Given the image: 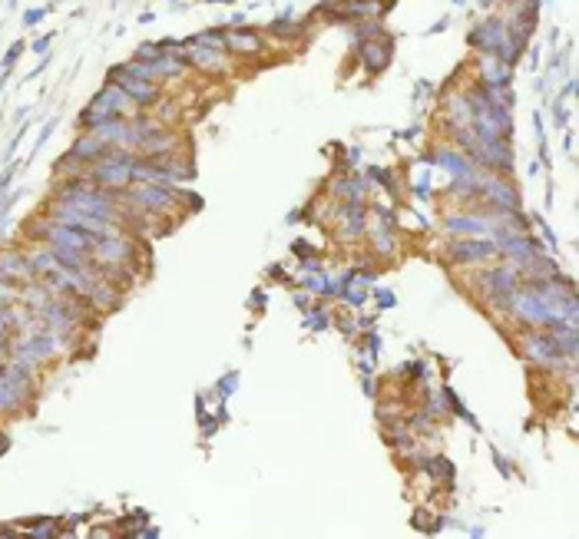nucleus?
<instances>
[{
    "mask_svg": "<svg viewBox=\"0 0 579 539\" xmlns=\"http://www.w3.org/2000/svg\"><path fill=\"white\" fill-rule=\"evenodd\" d=\"M387 60H391V44H387V40H384V44H378V47H371V44L364 47V63H368V70H374V73H378V70H384V66H387Z\"/></svg>",
    "mask_w": 579,
    "mask_h": 539,
    "instance_id": "20",
    "label": "nucleus"
},
{
    "mask_svg": "<svg viewBox=\"0 0 579 539\" xmlns=\"http://www.w3.org/2000/svg\"><path fill=\"white\" fill-rule=\"evenodd\" d=\"M374 245L381 255H391L394 252V235H391V225H378L374 228Z\"/></svg>",
    "mask_w": 579,
    "mask_h": 539,
    "instance_id": "25",
    "label": "nucleus"
},
{
    "mask_svg": "<svg viewBox=\"0 0 579 539\" xmlns=\"http://www.w3.org/2000/svg\"><path fill=\"white\" fill-rule=\"evenodd\" d=\"M89 259H96L99 265H123V261L132 259V242L123 235H110V238H96V245L89 252Z\"/></svg>",
    "mask_w": 579,
    "mask_h": 539,
    "instance_id": "6",
    "label": "nucleus"
},
{
    "mask_svg": "<svg viewBox=\"0 0 579 539\" xmlns=\"http://www.w3.org/2000/svg\"><path fill=\"white\" fill-rule=\"evenodd\" d=\"M225 44H229L232 50H239V54H259V50H262V40L251 37V33H229Z\"/></svg>",
    "mask_w": 579,
    "mask_h": 539,
    "instance_id": "21",
    "label": "nucleus"
},
{
    "mask_svg": "<svg viewBox=\"0 0 579 539\" xmlns=\"http://www.w3.org/2000/svg\"><path fill=\"white\" fill-rule=\"evenodd\" d=\"M20 54H23V44H13L11 50H7V56H4V73H7V70L17 63V56H20Z\"/></svg>",
    "mask_w": 579,
    "mask_h": 539,
    "instance_id": "27",
    "label": "nucleus"
},
{
    "mask_svg": "<svg viewBox=\"0 0 579 539\" xmlns=\"http://www.w3.org/2000/svg\"><path fill=\"white\" fill-rule=\"evenodd\" d=\"M493 464H497V470H500L503 476H510V466H506V460H503L500 453H493Z\"/></svg>",
    "mask_w": 579,
    "mask_h": 539,
    "instance_id": "32",
    "label": "nucleus"
},
{
    "mask_svg": "<svg viewBox=\"0 0 579 539\" xmlns=\"http://www.w3.org/2000/svg\"><path fill=\"white\" fill-rule=\"evenodd\" d=\"M56 347H60V337L50 335V331L33 328L30 335L11 351V357L20 361V364H27V367H37V364H44V361H50V357L56 354Z\"/></svg>",
    "mask_w": 579,
    "mask_h": 539,
    "instance_id": "3",
    "label": "nucleus"
},
{
    "mask_svg": "<svg viewBox=\"0 0 579 539\" xmlns=\"http://www.w3.org/2000/svg\"><path fill=\"white\" fill-rule=\"evenodd\" d=\"M136 536H142V539H153V536H159V529H156V526H142V529H136Z\"/></svg>",
    "mask_w": 579,
    "mask_h": 539,
    "instance_id": "33",
    "label": "nucleus"
},
{
    "mask_svg": "<svg viewBox=\"0 0 579 539\" xmlns=\"http://www.w3.org/2000/svg\"><path fill=\"white\" fill-rule=\"evenodd\" d=\"M89 298L99 304V308H106V311H113V308H120V292L113 288V285H103V281H93V288H89Z\"/></svg>",
    "mask_w": 579,
    "mask_h": 539,
    "instance_id": "17",
    "label": "nucleus"
},
{
    "mask_svg": "<svg viewBox=\"0 0 579 539\" xmlns=\"http://www.w3.org/2000/svg\"><path fill=\"white\" fill-rule=\"evenodd\" d=\"M483 83L490 89H503L510 83V66L503 63V60H497V56H490V60L483 63Z\"/></svg>",
    "mask_w": 579,
    "mask_h": 539,
    "instance_id": "16",
    "label": "nucleus"
},
{
    "mask_svg": "<svg viewBox=\"0 0 579 539\" xmlns=\"http://www.w3.org/2000/svg\"><path fill=\"white\" fill-rule=\"evenodd\" d=\"M132 166H136L132 152L113 146L89 166V182H96L99 189H116L120 192V189H126L132 182Z\"/></svg>",
    "mask_w": 579,
    "mask_h": 539,
    "instance_id": "2",
    "label": "nucleus"
},
{
    "mask_svg": "<svg viewBox=\"0 0 579 539\" xmlns=\"http://www.w3.org/2000/svg\"><path fill=\"white\" fill-rule=\"evenodd\" d=\"M44 13H46V11H30V13H27V17H23V23H27V27H33V23H40V20H44Z\"/></svg>",
    "mask_w": 579,
    "mask_h": 539,
    "instance_id": "31",
    "label": "nucleus"
},
{
    "mask_svg": "<svg viewBox=\"0 0 579 539\" xmlns=\"http://www.w3.org/2000/svg\"><path fill=\"white\" fill-rule=\"evenodd\" d=\"M447 232H467V235H480V232H490V222H483V218H473V216H457V218H447Z\"/></svg>",
    "mask_w": 579,
    "mask_h": 539,
    "instance_id": "18",
    "label": "nucleus"
},
{
    "mask_svg": "<svg viewBox=\"0 0 579 539\" xmlns=\"http://www.w3.org/2000/svg\"><path fill=\"white\" fill-rule=\"evenodd\" d=\"M136 149H139L142 156H149V159H156V156H169V152L175 149V136L173 132H163V130H153L149 136H142Z\"/></svg>",
    "mask_w": 579,
    "mask_h": 539,
    "instance_id": "13",
    "label": "nucleus"
},
{
    "mask_svg": "<svg viewBox=\"0 0 579 539\" xmlns=\"http://www.w3.org/2000/svg\"><path fill=\"white\" fill-rule=\"evenodd\" d=\"M235 384H239V374H229V378L219 384V390H222V394H232V390H235Z\"/></svg>",
    "mask_w": 579,
    "mask_h": 539,
    "instance_id": "29",
    "label": "nucleus"
},
{
    "mask_svg": "<svg viewBox=\"0 0 579 539\" xmlns=\"http://www.w3.org/2000/svg\"><path fill=\"white\" fill-rule=\"evenodd\" d=\"M424 466H427V473L434 476V480H450V476H454V464H450V460H444V457L424 460Z\"/></svg>",
    "mask_w": 579,
    "mask_h": 539,
    "instance_id": "24",
    "label": "nucleus"
},
{
    "mask_svg": "<svg viewBox=\"0 0 579 539\" xmlns=\"http://www.w3.org/2000/svg\"><path fill=\"white\" fill-rule=\"evenodd\" d=\"M50 298H54V292H50V285H46V281H44V285H30V281H27V288H23V304H27V308L40 311Z\"/></svg>",
    "mask_w": 579,
    "mask_h": 539,
    "instance_id": "19",
    "label": "nucleus"
},
{
    "mask_svg": "<svg viewBox=\"0 0 579 539\" xmlns=\"http://www.w3.org/2000/svg\"><path fill=\"white\" fill-rule=\"evenodd\" d=\"M434 159L454 173V179H473V182H480V173H477V162H470L467 156H460V152H450V149H440Z\"/></svg>",
    "mask_w": 579,
    "mask_h": 539,
    "instance_id": "9",
    "label": "nucleus"
},
{
    "mask_svg": "<svg viewBox=\"0 0 579 539\" xmlns=\"http://www.w3.org/2000/svg\"><path fill=\"white\" fill-rule=\"evenodd\" d=\"M130 199H132L136 205H142V209H149V212H169V209L175 205L173 185H153V182L139 185V189H136Z\"/></svg>",
    "mask_w": 579,
    "mask_h": 539,
    "instance_id": "7",
    "label": "nucleus"
},
{
    "mask_svg": "<svg viewBox=\"0 0 579 539\" xmlns=\"http://www.w3.org/2000/svg\"><path fill=\"white\" fill-rule=\"evenodd\" d=\"M27 536H33V539L60 536V523H56V519H33L30 526H27Z\"/></svg>",
    "mask_w": 579,
    "mask_h": 539,
    "instance_id": "23",
    "label": "nucleus"
},
{
    "mask_svg": "<svg viewBox=\"0 0 579 539\" xmlns=\"http://www.w3.org/2000/svg\"><path fill=\"white\" fill-rule=\"evenodd\" d=\"M103 152H106V146H103V142H99L96 136H93V132H87V136H80V140L73 142L70 156H73V159H80L83 166H87V162L93 166V162H96L99 156H103Z\"/></svg>",
    "mask_w": 579,
    "mask_h": 539,
    "instance_id": "15",
    "label": "nucleus"
},
{
    "mask_svg": "<svg viewBox=\"0 0 579 539\" xmlns=\"http://www.w3.org/2000/svg\"><path fill=\"white\" fill-rule=\"evenodd\" d=\"M0 271H7L13 281H33L37 278V268H33L30 255H20V252H7V255H0Z\"/></svg>",
    "mask_w": 579,
    "mask_h": 539,
    "instance_id": "11",
    "label": "nucleus"
},
{
    "mask_svg": "<svg viewBox=\"0 0 579 539\" xmlns=\"http://www.w3.org/2000/svg\"><path fill=\"white\" fill-rule=\"evenodd\" d=\"M189 44H199V47H212V50H222V47H225V37H219V33H199V37H192Z\"/></svg>",
    "mask_w": 579,
    "mask_h": 539,
    "instance_id": "26",
    "label": "nucleus"
},
{
    "mask_svg": "<svg viewBox=\"0 0 579 539\" xmlns=\"http://www.w3.org/2000/svg\"><path fill=\"white\" fill-rule=\"evenodd\" d=\"M189 63L202 66V70H225V56L222 50H212V47H199V44H189Z\"/></svg>",
    "mask_w": 579,
    "mask_h": 539,
    "instance_id": "14",
    "label": "nucleus"
},
{
    "mask_svg": "<svg viewBox=\"0 0 579 539\" xmlns=\"http://www.w3.org/2000/svg\"><path fill=\"white\" fill-rule=\"evenodd\" d=\"M520 288V268L516 265H506V268H493L483 275V292L493 304L506 308L510 304V295Z\"/></svg>",
    "mask_w": 579,
    "mask_h": 539,
    "instance_id": "5",
    "label": "nucleus"
},
{
    "mask_svg": "<svg viewBox=\"0 0 579 539\" xmlns=\"http://www.w3.org/2000/svg\"><path fill=\"white\" fill-rule=\"evenodd\" d=\"M50 40H54L50 33H46V37H40V40L33 44V54H46V47H50Z\"/></svg>",
    "mask_w": 579,
    "mask_h": 539,
    "instance_id": "30",
    "label": "nucleus"
},
{
    "mask_svg": "<svg viewBox=\"0 0 579 539\" xmlns=\"http://www.w3.org/2000/svg\"><path fill=\"white\" fill-rule=\"evenodd\" d=\"M447 252L454 261H480V259H490L497 252V245L493 242H477V238H463V242H454Z\"/></svg>",
    "mask_w": 579,
    "mask_h": 539,
    "instance_id": "10",
    "label": "nucleus"
},
{
    "mask_svg": "<svg viewBox=\"0 0 579 539\" xmlns=\"http://www.w3.org/2000/svg\"><path fill=\"white\" fill-rule=\"evenodd\" d=\"M132 109H136V103H132V99L126 97L116 83H106L96 97L89 99V106L80 113V126L93 130V126H99V123H110V119H126Z\"/></svg>",
    "mask_w": 579,
    "mask_h": 539,
    "instance_id": "1",
    "label": "nucleus"
},
{
    "mask_svg": "<svg viewBox=\"0 0 579 539\" xmlns=\"http://www.w3.org/2000/svg\"><path fill=\"white\" fill-rule=\"evenodd\" d=\"M30 261H33V268H37V275H44V278H46V275H56V271L63 268V265L54 259V252H50V248H46V252L30 255Z\"/></svg>",
    "mask_w": 579,
    "mask_h": 539,
    "instance_id": "22",
    "label": "nucleus"
},
{
    "mask_svg": "<svg viewBox=\"0 0 579 539\" xmlns=\"http://www.w3.org/2000/svg\"><path fill=\"white\" fill-rule=\"evenodd\" d=\"M526 354L533 357L536 364H547V367H556L563 361V351H559L553 335H533L526 341Z\"/></svg>",
    "mask_w": 579,
    "mask_h": 539,
    "instance_id": "8",
    "label": "nucleus"
},
{
    "mask_svg": "<svg viewBox=\"0 0 579 539\" xmlns=\"http://www.w3.org/2000/svg\"><path fill=\"white\" fill-rule=\"evenodd\" d=\"M308 324H311V328H318V331H321V328H325V324H328V314H325V311H311V314H308Z\"/></svg>",
    "mask_w": 579,
    "mask_h": 539,
    "instance_id": "28",
    "label": "nucleus"
},
{
    "mask_svg": "<svg viewBox=\"0 0 579 539\" xmlns=\"http://www.w3.org/2000/svg\"><path fill=\"white\" fill-rule=\"evenodd\" d=\"M480 195H487L490 202L503 205L506 212H520V195H516V189L510 182H497V179H490V182H483Z\"/></svg>",
    "mask_w": 579,
    "mask_h": 539,
    "instance_id": "12",
    "label": "nucleus"
},
{
    "mask_svg": "<svg viewBox=\"0 0 579 539\" xmlns=\"http://www.w3.org/2000/svg\"><path fill=\"white\" fill-rule=\"evenodd\" d=\"M378 302H381V308H391V304H394L391 292H378Z\"/></svg>",
    "mask_w": 579,
    "mask_h": 539,
    "instance_id": "34",
    "label": "nucleus"
},
{
    "mask_svg": "<svg viewBox=\"0 0 579 539\" xmlns=\"http://www.w3.org/2000/svg\"><path fill=\"white\" fill-rule=\"evenodd\" d=\"M110 83H116V87L136 103V106H153L156 99H159V87H156V83H146V80H139V76H132L123 63L110 70Z\"/></svg>",
    "mask_w": 579,
    "mask_h": 539,
    "instance_id": "4",
    "label": "nucleus"
}]
</instances>
